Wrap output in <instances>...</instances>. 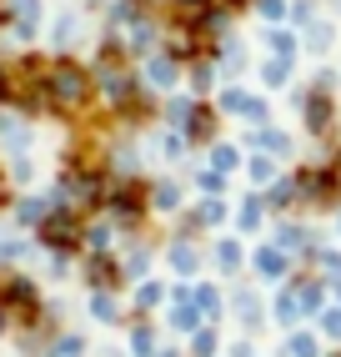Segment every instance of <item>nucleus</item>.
Wrapping results in <instances>:
<instances>
[{
  "label": "nucleus",
  "instance_id": "nucleus-1",
  "mask_svg": "<svg viewBox=\"0 0 341 357\" xmlns=\"http://www.w3.org/2000/svg\"><path fill=\"white\" fill-rule=\"evenodd\" d=\"M45 91H51V101L65 111V106H81L86 101V76L76 66H56L51 70V81H45Z\"/></svg>",
  "mask_w": 341,
  "mask_h": 357
},
{
  "label": "nucleus",
  "instance_id": "nucleus-2",
  "mask_svg": "<svg viewBox=\"0 0 341 357\" xmlns=\"http://www.w3.org/2000/svg\"><path fill=\"white\" fill-rule=\"evenodd\" d=\"M45 242H51V247H70V242H76V222H70V217H51V222H45Z\"/></svg>",
  "mask_w": 341,
  "mask_h": 357
},
{
  "label": "nucleus",
  "instance_id": "nucleus-3",
  "mask_svg": "<svg viewBox=\"0 0 341 357\" xmlns=\"http://www.w3.org/2000/svg\"><path fill=\"white\" fill-rule=\"evenodd\" d=\"M6 307H15V312H31V307H35V292L26 287V282H10V287H6Z\"/></svg>",
  "mask_w": 341,
  "mask_h": 357
},
{
  "label": "nucleus",
  "instance_id": "nucleus-4",
  "mask_svg": "<svg viewBox=\"0 0 341 357\" xmlns=\"http://www.w3.org/2000/svg\"><path fill=\"white\" fill-rule=\"evenodd\" d=\"M226 111H236V116H261V101H256V96H241V91H231V96H226Z\"/></svg>",
  "mask_w": 341,
  "mask_h": 357
},
{
  "label": "nucleus",
  "instance_id": "nucleus-5",
  "mask_svg": "<svg viewBox=\"0 0 341 357\" xmlns=\"http://www.w3.org/2000/svg\"><path fill=\"white\" fill-rule=\"evenodd\" d=\"M256 267H261L266 277H281V272H286V257H281V252H261V257H256Z\"/></svg>",
  "mask_w": 341,
  "mask_h": 357
},
{
  "label": "nucleus",
  "instance_id": "nucleus-6",
  "mask_svg": "<svg viewBox=\"0 0 341 357\" xmlns=\"http://www.w3.org/2000/svg\"><path fill=\"white\" fill-rule=\"evenodd\" d=\"M106 96H116V101L131 96V86H126V76H120V70H106Z\"/></svg>",
  "mask_w": 341,
  "mask_h": 357
},
{
  "label": "nucleus",
  "instance_id": "nucleus-7",
  "mask_svg": "<svg viewBox=\"0 0 341 357\" xmlns=\"http://www.w3.org/2000/svg\"><path fill=\"white\" fill-rule=\"evenodd\" d=\"M291 357H316V342L311 337H291Z\"/></svg>",
  "mask_w": 341,
  "mask_h": 357
},
{
  "label": "nucleus",
  "instance_id": "nucleus-8",
  "mask_svg": "<svg viewBox=\"0 0 341 357\" xmlns=\"http://www.w3.org/2000/svg\"><path fill=\"white\" fill-rule=\"evenodd\" d=\"M256 141H261V146H266V151H286V136H276V131H261Z\"/></svg>",
  "mask_w": 341,
  "mask_h": 357
},
{
  "label": "nucleus",
  "instance_id": "nucleus-9",
  "mask_svg": "<svg viewBox=\"0 0 341 357\" xmlns=\"http://www.w3.org/2000/svg\"><path fill=\"white\" fill-rule=\"evenodd\" d=\"M306 116H311V126H326V101H306Z\"/></svg>",
  "mask_w": 341,
  "mask_h": 357
},
{
  "label": "nucleus",
  "instance_id": "nucleus-10",
  "mask_svg": "<svg viewBox=\"0 0 341 357\" xmlns=\"http://www.w3.org/2000/svg\"><path fill=\"white\" fill-rule=\"evenodd\" d=\"M231 166H236V151L221 146V151H216V172H231Z\"/></svg>",
  "mask_w": 341,
  "mask_h": 357
},
{
  "label": "nucleus",
  "instance_id": "nucleus-11",
  "mask_svg": "<svg viewBox=\"0 0 341 357\" xmlns=\"http://www.w3.org/2000/svg\"><path fill=\"white\" fill-rule=\"evenodd\" d=\"M151 76H156V86H166V81H170V61H156V66H151Z\"/></svg>",
  "mask_w": 341,
  "mask_h": 357
},
{
  "label": "nucleus",
  "instance_id": "nucleus-12",
  "mask_svg": "<svg viewBox=\"0 0 341 357\" xmlns=\"http://www.w3.org/2000/svg\"><path fill=\"white\" fill-rule=\"evenodd\" d=\"M221 261H226V267H236V261H241V252H236V242H226V247H221Z\"/></svg>",
  "mask_w": 341,
  "mask_h": 357
},
{
  "label": "nucleus",
  "instance_id": "nucleus-13",
  "mask_svg": "<svg viewBox=\"0 0 341 357\" xmlns=\"http://www.w3.org/2000/svg\"><path fill=\"white\" fill-rule=\"evenodd\" d=\"M15 10L26 15V20H35V10H40V6H35V0H15Z\"/></svg>",
  "mask_w": 341,
  "mask_h": 357
},
{
  "label": "nucleus",
  "instance_id": "nucleus-14",
  "mask_svg": "<svg viewBox=\"0 0 341 357\" xmlns=\"http://www.w3.org/2000/svg\"><path fill=\"white\" fill-rule=\"evenodd\" d=\"M326 327H331V332H341V312H331V317H326Z\"/></svg>",
  "mask_w": 341,
  "mask_h": 357
}]
</instances>
